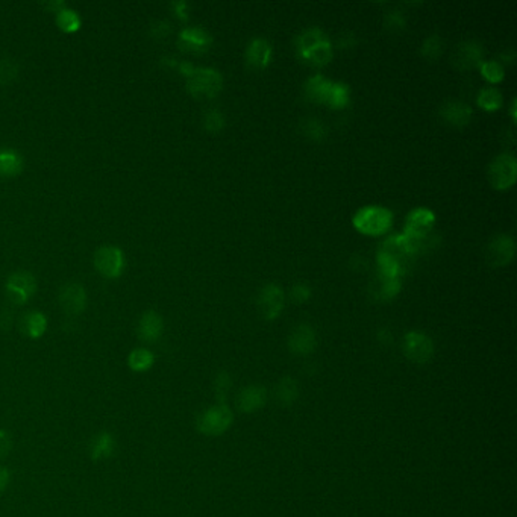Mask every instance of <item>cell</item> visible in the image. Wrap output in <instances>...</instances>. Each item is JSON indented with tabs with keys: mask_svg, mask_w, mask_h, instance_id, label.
<instances>
[{
	"mask_svg": "<svg viewBox=\"0 0 517 517\" xmlns=\"http://www.w3.org/2000/svg\"><path fill=\"white\" fill-rule=\"evenodd\" d=\"M352 223L355 230L366 235L386 234L393 223V214L384 206L369 205L355 213Z\"/></svg>",
	"mask_w": 517,
	"mask_h": 517,
	"instance_id": "cell-1",
	"label": "cell"
},
{
	"mask_svg": "<svg viewBox=\"0 0 517 517\" xmlns=\"http://www.w3.org/2000/svg\"><path fill=\"white\" fill-rule=\"evenodd\" d=\"M234 415L227 404H217L203 410L196 417V429L203 436L219 437L232 427Z\"/></svg>",
	"mask_w": 517,
	"mask_h": 517,
	"instance_id": "cell-2",
	"label": "cell"
},
{
	"mask_svg": "<svg viewBox=\"0 0 517 517\" xmlns=\"http://www.w3.org/2000/svg\"><path fill=\"white\" fill-rule=\"evenodd\" d=\"M222 75L214 69L194 67L191 75L187 76V90L194 97H215L222 90Z\"/></svg>",
	"mask_w": 517,
	"mask_h": 517,
	"instance_id": "cell-3",
	"label": "cell"
},
{
	"mask_svg": "<svg viewBox=\"0 0 517 517\" xmlns=\"http://www.w3.org/2000/svg\"><path fill=\"white\" fill-rule=\"evenodd\" d=\"M517 179V161L511 153L496 157L489 167V181L496 190H506Z\"/></svg>",
	"mask_w": 517,
	"mask_h": 517,
	"instance_id": "cell-4",
	"label": "cell"
},
{
	"mask_svg": "<svg viewBox=\"0 0 517 517\" xmlns=\"http://www.w3.org/2000/svg\"><path fill=\"white\" fill-rule=\"evenodd\" d=\"M402 350L412 363L427 364L434 357V343L425 333L410 331L402 341Z\"/></svg>",
	"mask_w": 517,
	"mask_h": 517,
	"instance_id": "cell-5",
	"label": "cell"
},
{
	"mask_svg": "<svg viewBox=\"0 0 517 517\" xmlns=\"http://www.w3.org/2000/svg\"><path fill=\"white\" fill-rule=\"evenodd\" d=\"M434 223H436V214H434L428 208H416L412 210L405 220V230L404 234L410 239L427 243L428 237L432 231Z\"/></svg>",
	"mask_w": 517,
	"mask_h": 517,
	"instance_id": "cell-6",
	"label": "cell"
},
{
	"mask_svg": "<svg viewBox=\"0 0 517 517\" xmlns=\"http://www.w3.org/2000/svg\"><path fill=\"white\" fill-rule=\"evenodd\" d=\"M95 266L107 278H119L125 268V255L116 246H102L95 254Z\"/></svg>",
	"mask_w": 517,
	"mask_h": 517,
	"instance_id": "cell-7",
	"label": "cell"
},
{
	"mask_svg": "<svg viewBox=\"0 0 517 517\" xmlns=\"http://www.w3.org/2000/svg\"><path fill=\"white\" fill-rule=\"evenodd\" d=\"M37 290L35 278L29 272H16L8 278L6 293L14 304H25Z\"/></svg>",
	"mask_w": 517,
	"mask_h": 517,
	"instance_id": "cell-8",
	"label": "cell"
},
{
	"mask_svg": "<svg viewBox=\"0 0 517 517\" xmlns=\"http://www.w3.org/2000/svg\"><path fill=\"white\" fill-rule=\"evenodd\" d=\"M284 292L275 284L266 285L258 296V309L266 320H275L283 313Z\"/></svg>",
	"mask_w": 517,
	"mask_h": 517,
	"instance_id": "cell-9",
	"label": "cell"
},
{
	"mask_svg": "<svg viewBox=\"0 0 517 517\" xmlns=\"http://www.w3.org/2000/svg\"><path fill=\"white\" fill-rule=\"evenodd\" d=\"M516 252L514 240L510 235H498L489 243L485 251V260L492 267H502L509 264Z\"/></svg>",
	"mask_w": 517,
	"mask_h": 517,
	"instance_id": "cell-10",
	"label": "cell"
},
{
	"mask_svg": "<svg viewBox=\"0 0 517 517\" xmlns=\"http://www.w3.org/2000/svg\"><path fill=\"white\" fill-rule=\"evenodd\" d=\"M59 304L67 314H81L87 307V292L78 283H67L59 290Z\"/></svg>",
	"mask_w": 517,
	"mask_h": 517,
	"instance_id": "cell-11",
	"label": "cell"
},
{
	"mask_svg": "<svg viewBox=\"0 0 517 517\" xmlns=\"http://www.w3.org/2000/svg\"><path fill=\"white\" fill-rule=\"evenodd\" d=\"M316 346H317L316 333L309 325L296 326L292 331L290 337H288V349H290L295 355L307 357L314 352Z\"/></svg>",
	"mask_w": 517,
	"mask_h": 517,
	"instance_id": "cell-12",
	"label": "cell"
},
{
	"mask_svg": "<svg viewBox=\"0 0 517 517\" xmlns=\"http://www.w3.org/2000/svg\"><path fill=\"white\" fill-rule=\"evenodd\" d=\"M267 398H268V395H267L266 387L252 384V386L244 387L239 393L235 404H237V408H239L242 412H247V415H251V412H256L266 407Z\"/></svg>",
	"mask_w": 517,
	"mask_h": 517,
	"instance_id": "cell-13",
	"label": "cell"
},
{
	"mask_svg": "<svg viewBox=\"0 0 517 517\" xmlns=\"http://www.w3.org/2000/svg\"><path fill=\"white\" fill-rule=\"evenodd\" d=\"M484 50L477 41H464L453 52V64L460 70H472L482 64Z\"/></svg>",
	"mask_w": 517,
	"mask_h": 517,
	"instance_id": "cell-14",
	"label": "cell"
},
{
	"mask_svg": "<svg viewBox=\"0 0 517 517\" xmlns=\"http://www.w3.org/2000/svg\"><path fill=\"white\" fill-rule=\"evenodd\" d=\"M117 451V440L109 431H100L90 440L88 453L91 460L102 461L114 457Z\"/></svg>",
	"mask_w": 517,
	"mask_h": 517,
	"instance_id": "cell-15",
	"label": "cell"
},
{
	"mask_svg": "<svg viewBox=\"0 0 517 517\" xmlns=\"http://www.w3.org/2000/svg\"><path fill=\"white\" fill-rule=\"evenodd\" d=\"M162 331H164L162 317L157 311H153V309H149V311L144 313L140 319L137 326V335L140 340L146 341V343H155V341L160 340V337L162 335Z\"/></svg>",
	"mask_w": 517,
	"mask_h": 517,
	"instance_id": "cell-16",
	"label": "cell"
},
{
	"mask_svg": "<svg viewBox=\"0 0 517 517\" xmlns=\"http://www.w3.org/2000/svg\"><path fill=\"white\" fill-rule=\"evenodd\" d=\"M211 35L206 32V30L201 28H187L181 30L179 34V46L182 50L194 52V54H201V52L206 50L211 44Z\"/></svg>",
	"mask_w": 517,
	"mask_h": 517,
	"instance_id": "cell-17",
	"label": "cell"
},
{
	"mask_svg": "<svg viewBox=\"0 0 517 517\" xmlns=\"http://www.w3.org/2000/svg\"><path fill=\"white\" fill-rule=\"evenodd\" d=\"M440 116L452 126H466L472 119V108L463 102H448L441 107Z\"/></svg>",
	"mask_w": 517,
	"mask_h": 517,
	"instance_id": "cell-18",
	"label": "cell"
},
{
	"mask_svg": "<svg viewBox=\"0 0 517 517\" xmlns=\"http://www.w3.org/2000/svg\"><path fill=\"white\" fill-rule=\"evenodd\" d=\"M246 59L255 69H266L272 59V46L263 38L252 40L246 50Z\"/></svg>",
	"mask_w": 517,
	"mask_h": 517,
	"instance_id": "cell-19",
	"label": "cell"
},
{
	"mask_svg": "<svg viewBox=\"0 0 517 517\" xmlns=\"http://www.w3.org/2000/svg\"><path fill=\"white\" fill-rule=\"evenodd\" d=\"M333 84L329 79L323 78L322 75H314L309 78L305 84V96L316 103H328L331 90H333Z\"/></svg>",
	"mask_w": 517,
	"mask_h": 517,
	"instance_id": "cell-20",
	"label": "cell"
},
{
	"mask_svg": "<svg viewBox=\"0 0 517 517\" xmlns=\"http://www.w3.org/2000/svg\"><path fill=\"white\" fill-rule=\"evenodd\" d=\"M275 398L281 407H292L299 398V386L292 376H284L276 382Z\"/></svg>",
	"mask_w": 517,
	"mask_h": 517,
	"instance_id": "cell-21",
	"label": "cell"
},
{
	"mask_svg": "<svg viewBox=\"0 0 517 517\" xmlns=\"http://www.w3.org/2000/svg\"><path fill=\"white\" fill-rule=\"evenodd\" d=\"M402 284L399 278H386L378 275L376 283L374 285V296L379 301H390L396 297L400 292Z\"/></svg>",
	"mask_w": 517,
	"mask_h": 517,
	"instance_id": "cell-22",
	"label": "cell"
},
{
	"mask_svg": "<svg viewBox=\"0 0 517 517\" xmlns=\"http://www.w3.org/2000/svg\"><path fill=\"white\" fill-rule=\"evenodd\" d=\"M301 58L305 61H309V63L314 66H326L331 61V58H333V44H331V41L328 38H325L323 41L317 43L314 47L301 54Z\"/></svg>",
	"mask_w": 517,
	"mask_h": 517,
	"instance_id": "cell-23",
	"label": "cell"
},
{
	"mask_svg": "<svg viewBox=\"0 0 517 517\" xmlns=\"http://www.w3.org/2000/svg\"><path fill=\"white\" fill-rule=\"evenodd\" d=\"M155 364V355L146 347H137L131 350L128 357V366L131 370L137 372V374H143V372H148Z\"/></svg>",
	"mask_w": 517,
	"mask_h": 517,
	"instance_id": "cell-24",
	"label": "cell"
},
{
	"mask_svg": "<svg viewBox=\"0 0 517 517\" xmlns=\"http://www.w3.org/2000/svg\"><path fill=\"white\" fill-rule=\"evenodd\" d=\"M47 329V319L43 313L30 311L23 319V331L29 338H40Z\"/></svg>",
	"mask_w": 517,
	"mask_h": 517,
	"instance_id": "cell-25",
	"label": "cell"
},
{
	"mask_svg": "<svg viewBox=\"0 0 517 517\" xmlns=\"http://www.w3.org/2000/svg\"><path fill=\"white\" fill-rule=\"evenodd\" d=\"M23 169V158L16 150H0V174L16 177Z\"/></svg>",
	"mask_w": 517,
	"mask_h": 517,
	"instance_id": "cell-26",
	"label": "cell"
},
{
	"mask_svg": "<svg viewBox=\"0 0 517 517\" xmlns=\"http://www.w3.org/2000/svg\"><path fill=\"white\" fill-rule=\"evenodd\" d=\"M502 102V95L493 87L482 88L478 95V105L485 111H498Z\"/></svg>",
	"mask_w": 517,
	"mask_h": 517,
	"instance_id": "cell-27",
	"label": "cell"
},
{
	"mask_svg": "<svg viewBox=\"0 0 517 517\" xmlns=\"http://www.w3.org/2000/svg\"><path fill=\"white\" fill-rule=\"evenodd\" d=\"M326 38V35L320 30L319 28H313L305 30L304 34H301L297 37V50L299 55L304 54V52L309 50L311 47H314L320 41H323Z\"/></svg>",
	"mask_w": 517,
	"mask_h": 517,
	"instance_id": "cell-28",
	"label": "cell"
},
{
	"mask_svg": "<svg viewBox=\"0 0 517 517\" xmlns=\"http://www.w3.org/2000/svg\"><path fill=\"white\" fill-rule=\"evenodd\" d=\"M349 103V87L343 82H334L333 90H331V96L326 105L335 109L345 108Z\"/></svg>",
	"mask_w": 517,
	"mask_h": 517,
	"instance_id": "cell-29",
	"label": "cell"
},
{
	"mask_svg": "<svg viewBox=\"0 0 517 517\" xmlns=\"http://www.w3.org/2000/svg\"><path fill=\"white\" fill-rule=\"evenodd\" d=\"M57 23L64 32H75L81 28V17L78 13L71 11L69 8H63L57 14Z\"/></svg>",
	"mask_w": 517,
	"mask_h": 517,
	"instance_id": "cell-30",
	"label": "cell"
},
{
	"mask_svg": "<svg viewBox=\"0 0 517 517\" xmlns=\"http://www.w3.org/2000/svg\"><path fill=\"white\" fill-rule=\"evenodd\" d=\"M480 69H481V75L487 79L490 84H499L505 76L504 67L501 63H498V61H482Z\"/></svg>",
	"mask_w": 517,
	"mask_h": 517,
	"instance_id": "cell-31",
	"label": "cell"
},
{
	"mask_svg": "<svg viewBox=\"0 0 517 517\" xmlns=\"http://www.w3.org/2000/svg\"><path fill=\"white\" fill-rule=\"evenodd\" d=\"M232 387V381H231V376L226 374V372H222V374H219V376L215 378V382H214V391H215V396H217V400H219V404H226V396L227 393H230Z\"/></svg>",
	"mask_w": 517,
	"mask_h": 517,
	"instance_id": "cell-32",
	"label": "cell"
},
{
	"mask_svg": "<svg viewBox=\"0 0 517 517\" xmlns=\"http://www.w3.org/2000/svg\"><path fill=\"white\" fill-rule=\"evenodd\" d=\"M441 38L439 35H431L425 40V43L422 46V55L428 59H436L441 54Z\"/></svg>",
	"mask_w": 517,
	"mask_h": 517,
	"instance_id": "cell-33",
	"label": "cell"
},
{
	"mask_svg": "<svg viewBox=\"0 0 517 517\" xmlns=\"http://www.w3.org/2000/svg\"><path fill=\"white\" fill-rule=\"evenodd\" d=\"M302 132L305 133L307 137H309L311 140H317V141L325 138V136H326L325 126L319 120H316V119L307 120L304 123V126H302Z\"/></svg>",
	"mask_w": 517,
	"mask_h": 517,
	"instance_id": "cell-34",
	"label": "cell"
},
{
	"mask_svg": "<svg viewBox=\"0 0 517 517\" xmlns=\"http://www.w3.org/2000/svg\"><path fill=\"white\" fill-rule=\"evenodd\" d=\"M17 76V64L13 59H0V84H8Z\"/></svg>",
	"mask_w": 517,
	"mask_h": 517,
	"instance_id": "cell-35",
	"label": "cell"
},
{
	"mask_svg": "<svg viewBox=\"0 0 517 517\" xmlns=\"http://www.w3.org/2000/svg\"><path fill=\"white\" fill-rule=\"evenodd\" d=\"M223 126H225V119H223V116L219 111L213 109L205 116V128H206V131L219 132L220 129H223Z\"/></svg>",
	"mask_w": 517,
	"mask_h": 517,
	"instance_id": "cell-36",
	"label": "cell"
},
{
	"mask_svg": "<svg viewBox=\"0 0 517 517\" xmlns=\"http://www.w3.org/2000/svg\"><path fill=\"white\" fill-rule=\"evenodd\" d=\"M290 296L293 299V302H296V304H304V302L308 301L309 297H311V288L304 285V284H296L292 288Z\"/></svg>",
	"mask_w": 517,
	"mask_h": 517,
	"instance_id": "cell-37",
	"label": "cell"
},
{
	"mask_svg": "<svg viewBox=\"0 0 517 517\" xmlns=\"http://www.w3.org/2000/svg\"><path fill=\"white\" fill-rule=\"evenodd\" d=\"M386 28L391 29V30H399L405 26V17L402 16L399 11H390L386 18Z\"/></svg>",
	"mask_w": 517,
	"mask_h": 517,
	"instance_id": "cell-38",
	"label": "cell"
},
{
	"mask_svg": "<svg viewBox=\"0 0 517 517\" xmlns=\"http://www.w3.org/2000/svg\"><path fill=\"white\" fill-rule=\"evenodd\" d=\"M13 449L11 434L6 429H0V458H5Z\"/></svg>",
	"mask_w": 517,
	"mask_h": 517,
	"instance_id": "cell-39",
	"label": "cell"
},
{
	"mask_svg": "<svg viewBox=\"0 0 517 517\" xmlns=\"http://www.w3.org/2000/svg\"><path fill=\"white\" fill-rule=\"evenodd\" d=\"M9 481H11V472H9L6 468L0 466V494L6 490Z\"/></svg>",
	"mask_w": 517,
	"mask_h": 517,
	"instance_id": "cell-40",
	"label": "cell"
},
{
	"mask_svg": "<svg viewBox=\"0 0 517 517\" xmlns=\"http://www.w3.org/2000/svg\"><path fill=\"white\" fill-rule=\"evenodd\" d=\"M169 30H170V26H169L167 22H158L157 25L152 26V34L157 35V37L167 35Z\"/></svg>",
	"mask_w": 517,
	"mask_h": 517,
	"instance_id": "cell-41",
	"label": "cell"
},
{
	"mask_svg": "<svg viewBox=\"0 0 517 517\" xmlns=\"http://www.w3.org/2000/svg\"><path fill=\"white\" fill-rule=\"evenodd\" d=\"M172 6L174 8V11H177V14L181 18H184V20L189 18V14H187V2H173Z\"/></svg>",
	"mask_w": 517,
	"mask_h": 517,
	"instance_id": "cell-42",
	"label": "cell"
},
{
	"mask_svg": "<svg viewBox=\"0 0 517 517\" xmlns=\"http://www.w3.org/2000/svg\"><path fill=\"white\" fill-rule=\"evenodd\" d=\"M511 116H513V120L517 119V116H516V99L511 103Z\"/></svg>",
	"mask_w": 517,
	"mask_h": 517,
	"instance_id": "cell-43",
	"label": "cell"
}]
</instances>
